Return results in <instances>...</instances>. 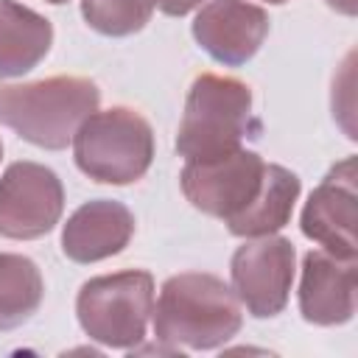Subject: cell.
Returning <instances> with one entry per match:
<instances>
[{
  "instance_id": "6da1fadb",
  "label": "cell",
  "mask_w": 358,
  "mask_h": 358,
  "mask_svg": "<svg viewBox=\"0 0 358 358\" xmlns=\"http://www.w3.org/2000/svg\"><path fill=\"white\" fill-rule=\"evenodd\" d=\"M154 316V336L171 352L218 350L243 324L235 291L215 274L182 271L162 282Z\"/></svg>"
},
{
  "instance_id": "7a4b0ae2",
  "label": "cell",
  "mask_w": 358,
  "mask_h": 358,
  "mask_svg": "<svg viewBox=\"0 0 358 358\" xmlns=\"http://www.w3.org/2000/svg\"><path fill=\"white\" fill-rule=\"evenodd\" d=\"M98 103L101 90L84 76L0 84V123L45 151H62L73 143L76 129Z\"/></svg>"
},
{
  "instance_id": "3957f363",
  "label": "cell",
  "mask_w": 358,
  "mask_h": 358,
  "mask_svg": "<svg viewBox=\"0 0 358 358\" xmlns=\"http://www.w3.org/2000/svg\"><path fill=\"white\" fill-rule=\"evenodd\" d=\"M260 137V120L252 112V90L241 78L201 73L193 78L176 131V151L185 162L224 157Z\"/></svg>"
},
{
  "instance_id": "277c9868",
  "label": "cell",
  "mask_w": 358,
  "mask_h": 358,
  "mask_svg": "<svg viewBox=\"0 0 358 358\" xmlns=\"http://www.w3.org/2000/svg\"><path fill=\"white\" fill-rule=\"evenodd\" d=\"M73 159L92 182L131 185L154 162V129L137 109H95L73 134Z\"/></svg>"
},
{
  "instance_id": "5b68a950",
  "label": "cell",
  "mask_w": 358,
  "mask_h": 358,
  "mask_svg": "<svg viewBox=\"0 0 358 358\" xmlns=\"http://www.w3.org/2000/svg\"><path fill=\"white\" fill-rule=\"evenodd\" d=\"M154 310V277L143 268L90 277L76 296V316L87 338L109 350H134L145 338Z\"/></svg>"
},
{
  "instance_id": "8992f818",
  "label": "cell",
  "mask_w": 358,
  "mask_h": 358,
  "mask_svg": "<svg viewBox=\"0 0 358 358\" xmlns=\"http://www.w3.org/2000/svg\"><path fill=\"white\" fill-rule=\"evenodd\" d=\"M266 165L268 162L257 151L241 145L224 157L185 162L179 185L196 210L229 227L257 201L266 182Z\"/></svg>"
},
{
  "instance_id": "52a82bcc",
  "label": "cell",
  "mask_w": 358,
  "mask_h": 358,
  "mask_svg": "<svg viewBox=\"0 0 358 358\" xmlns=\"http://www.w3.org/2000/svg\"><path fill=\"white\" fill-rule=\"evenodd\" d=\"M64 213V185L42 162H11L0 176V235L8 241H36L48 235Z\"/></svg>"
},
{
  "instance_id": "ba28073f",
  "label": "cell",
  "mask_w": 358,
  "mask_h": 358,
  "mask_svg": "<svg viewBox=\"0 0 358 358\" xmlns=\"http://www.w3.org/2000/svg\"><path fill=\"white\" fill-rule=\"evenodd\" d=\"M296 268V252L288 238H246L229 260L232 291L255 319H271L285 310Z\"/></svg>"
},
{
  "instance_id": "9c48e42d",
  "label": "cell",
  "mask_w": 358,
  "mask_h": 358,
  "mask_svg": "<svg viewBox=\"0 0 358 358\" xmlns=\"http://www.w3.org/2000/svg\"><path fill=\"white\" fill-rule=\"evenodd\" d=\"M355 218H358L355 157H344L310 190L299 215V227L302 235L319 243L324 252L344 260H355L358 257Z\"/></svg>"
},
{
  "instance_id": "30bf717a",
  "label": "cell",
  "mask_w": 358,
  "mask_h": 358,
  "mask_svg": "<svg viewBox=\"0 0 358 358\" xmlns=\"http://www.w3.org/2000/svg\"><path fill=\"white\" fill-rule=\"evenodd\" d=\"M190 31L210 59L224 67H241L263 48L268 14L249 0H207L196 11Z\"/></svg>"
},
{
  "instance_id": "8fae6325",
  "label": "cell",
  "mask_w": 358,
  "mask_h": 358,
  "mask_svg": "<svg viewBox=\"0 0 358 358\" xmlns=\"http://www.w3.org/2000/svg\"><path fill=\"white\" fill-rule=\"evenodd\" d=\"M299 313L319 327L347 324L355 313V260L310 249L302 257Z\"/></svg>"
},
{
  "instance_id": "7c38bea8",
  "label": "cell",
  "mask_w": 358,
  "mask_h": 358,
  "mask_svg": "<svg viewBox=\"0 0 358 358\" xmlns=\"http://www.w3.org/2000/svg\"><path fill=\"white\" fill-rule=\"evenodd\" d=\"M134 235V215L123 201H84L62 227V252L73 263H98L120 255Z\"/></svg>"
},
{
  "instance_id": "4fadbf2b",
  "label": "cell",
  "mask_w": 358,
  "mask_h": 358,
  "mask_svg": "<svg viewBox=\"0 0 358 358\" xmlns=\"http://www.w3.org/2000/svg\"><path fill=\"white\" fill-rule=\"evenodd\" d=\"M53 45V25L39 11L0 0V78L31 73Z\"/></svg>"
},
{
  "instance_id": "5bb4252c",
  "label": "cell",
  "mask_w": 358,
  "mask_h": 358,
  "mask_svg": "<svg viewBox=\"0 0 358 358\" xmlns=\"http://www.w3.org/2000/svg\"><path fill=\"white\" fill-rule=\"evenodd\" d=\"M299 190H302V182L294 171H288L285 165L268 162L266 165V182H263V190H260L257 201L238 221H232L227 229L235 238L274 235L277 229H282L291 221Z\"/></svg>"
},
{
  "instance_id": "9a60e30c",
  "label": "cell",
  "mask_w": 358,
  "mask_h": 358,
  "mask_svg": "<svg viewBox=\"0 0 358 358\" xmlns=\"http://www.w3.org/2000/svg\"><path fill=\"white\" fill-rule=\"evenodd\" d=\"M45 280L39 266L14 252H0V333L14 330L39 310Z\"/></svg>"
},
{
  "instance_id": "2e32d148",
  "label": "cell",
  "mask_w": 358,
  "mask_h": 358,
  "mask_svg": "<svg viewBox=\"0 0 358 358\" xmlns=\"http://www.w3.org/2000/svg\"><path fill=\"white\" fill-rule=\"evenodd\" d=\"M154 0H81L84 22L103 36H131L154 14Z\"/></svg>"
},
{
  "instance_id": "e0dca14e",
  "label": "cell",
  "mask_w": 358,
  "mask_h": 358,
  "mask_svg": "<svg viewBox=\"0 0 358 358\" xmlns=\"http://www.w3.org/2000/svg\"><path fill=\"white\" fill-rule=\"evenodd\" d=\"M154 6H157L162 14H168V17H185V14H190L193 8H199L201 0H154Z\"/></svg>"
},
{
  "instance_id": "ac0fdd59",
  "label": "cell",
  "mask_w": 358,
  "mask_h": 358,
  "mask_svg": "<svg viewBox=\"0 0 358 358\" xmlns=\"http://www.w3.org/2000/svg\"><path fill=\"white\" fill-rule=\"evenodd\" d=\"M324 3L344 17H355V11H358V0H324Z\"/></svg>"
},
{
  "instance_id": "d6986e66",
  "label": "cell",
  "mask_w": 358,
  "mask_h": 358,
  "mask_svg": "<svg viewBox=\"0 0 358 358\" xmlns=\"http://www.w3.org/2000/svg\"><path fill=\"white\" fill-rule=\"evenodd\" d=\"M263 3H271V6H282V3H288V0H263Z\"/></svg>"
},
{
  "instance_id": "ffe728a7",
  "label": "cell",
  "mask_w": 358,
  "mask_h": 358,
  "mask_svg": "<svg viewBox=\"0 0 358 358\" xmlns=\"http://www.w3.org/2000/svg\"><path fill=\"white\" fill-rule=\"evenodd\" d=\"M48 3H53V6H62V3H67V0H48Z\"/></svg>"
},
{
  "instance_id": "44dd1931",
  "label": "cell",
  "mask_w": 358,
  "mask_h": 358,
  "mask_svg": "<svg viewBox=\"0 0 358 358\" xmlns=\"http://www.w3.org/2000/svg\"><path fill=\"white\" fill-rule=\"evenodd\" d=\"M0 159H3V140H0Z\"/></svg>"
}]
</instances>
